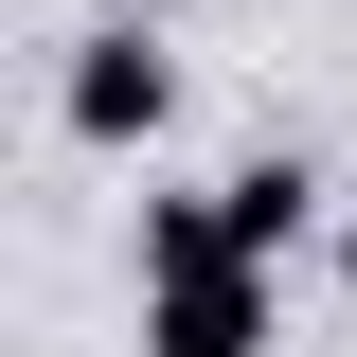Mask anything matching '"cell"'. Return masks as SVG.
<instances>
[{
    "label": "cell",
    "mask_w": 357,
    "mask_h": 357,
    "mask_svg": "<svg viewBox=\"0 0 357 357\" xmlns=\"http://www.w3.org/2000/svg\"><path fill=\"white\" fill-rule=\"evenodd\" d=\"M286 340V268L232 250L215 197H143V357H268Z\"/></svg>",
    "instance_id": "cell-1"
},
{
    "label": "cell",
    "mask_w": 357,
    "mask_h": 357,
    "mask_svg": "<svg viewBox=\"0 0 357 357\" xmlns=\"http://www.w3.org/2000/svg\"><path fill=\"white\" fill-rule=\"evenodd\" d=\"M54 126H72V143H161V126H178V54H161V18H89L72 72H54Z\"/></svg>",
    "instance_id": "cell-2"
},
{
    "label": "cell",
    "mask_w": 357,
    "mask_h": 357,
    "mask_svg": "<svg viewBox=\"0 0 357 357\" xmlns=\"http://www.w3.org/2000/svg\"><path fill=\"white\" fill-rule=\"evenodd\" d=\"M215 215H232V250L286 268L304 232H340V178H321V161H232V178H215Z\"/></svg>",
    "instance_id": "cell-3"
},
{
    "label": "cell",
    "mask_w": 357,
    "mask_h": 357,
    "mask_svg": "<svg viewBox=\"0 0 357 357\" xmlns=\"http://www.w3.org/2000/svg\"><path fill=\"white\" fill-rule=\"evenodd\" d=\"M72 18H178V0H72Z\"/></svg>",
    "instance_id": "cell-4"
},
{
    "label": "cell",
    "mask_w": 357,
    "mask_h": 357,
    "mask_svg": "<svg viewBox=\"0 0 357 357\" xmlns=\"http://www.w3.org/2000/svg\"><path fill=\"white\" fill-rule=\"evenodd\" d=\"M340 286H357V197H340Z\"/></svg>",
    "instance_id": "cell-5"
}]
</instances>
